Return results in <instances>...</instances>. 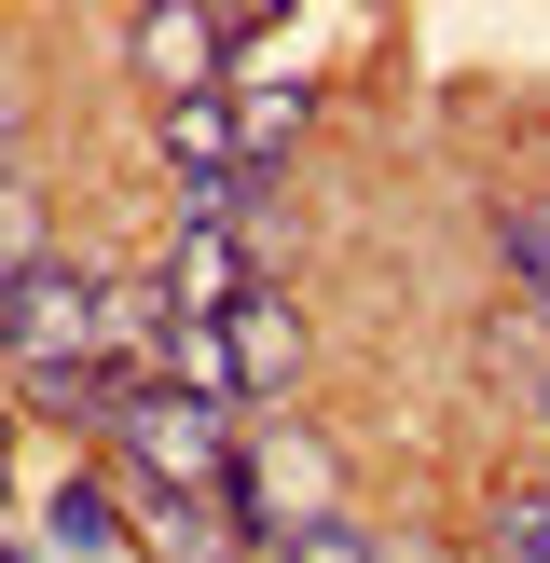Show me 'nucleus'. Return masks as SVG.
I'll return each mask as SVG.
<instances>
[{
    "instance_id": "1",
    "label": "nucleus",
    "mask_w": 550,
    "mask_h": 563,
    "mask_svg": "<svg viewBox=\"0 0 550 563\" xmlns=\"http://www.w3.org/2000/svg\"><path fill=\"white\" fill-rule=\"evenodd\" d=\"M110 454H124V482L138 495H220L234 509V412H207V399H179V385H124L110 399Z\"/></svg>"
},
{
    "instance_id": "6",
    "label": "nucleus",
    "mask_w": 550,
    "mask_h": 563,
    "mask_svg": "<svg viewBox=\"0 0 550 563\" xmlns=\"http://www.w3.org/2000/svg\"><path fill=\"white\" fill-rule=\"evenodd\" d=\"M165 165H179L193 192H234L248 165H234V97H179L165 110Z\"/></svg>"
},
{
    "instance_id": "9",
    "label": "nucleus",
    "mask_w": 550,
    "mask_h": 563,
    "mask_svg": "<svg viewBox=\"0 0 550 563\" xmlns=\"http://www.w3.org/2000/svg\"><path fill=\"white\" fill-rule=\"evenodd\" d=\"M495 563H550V495H495Z\"/></svg>"
},
{
    "instance_id": "3",
    "label": "nucleus",
    "mask_w": 550,
    "mask_h": 563,
    "mask_svg": "<svg viewBox=\"0 0 550 563\" xmlns=\"http://www.w3.org/2000/svg\"><path fill=\"white\" fill-rule=\"evenodd\" d=\"M124 522H138L165 563H248V550H262L234 509H220V495H138V482H124Z\"/></svg>"
},
{
    "instance_id": "5",
    "label": "nucleus",
    "mask_w": 550,
    "mask_h": 563,
    "mask_svg": "<svg viewBox=\"0 0 550 563\" xmlns=\"http://www.w3.org/2000/svg\"><path fill=\"white\" fill-rule=\"evenodd\" d=\"M220 344H234V399H289L302 385V330H289V302H234V317H220Z\"/></svg>"
},
{
    "instance_id": "11",
    "label": "nucleus",
    "mask_w": 550,
    "mask_h": 563,
    "mask_svg": "<svg viewBox=\"0 0 550 563\" xmlns=\"http://www.w3.org/2000/svg\"><path fill=\"white\" fill-rule=\"evenodd\" d=\"M275 563H385L358 522H302V537H275Z\"/></svg>"
},
{
    "instance_id": "7",
    "label": "nucleus",
    "mask_w": 550,
    "mask_h": 563,
    "mask_svg": "<svg viewBox=\"0 0 550 563\" xmlns=\"http://www.w3.org/2000/svg\"><path fill=\"white\" fill-rule=\"evenodd\" d=\"M482 357H495V385H509L522 412H550V317H537V302H509V317L482 330Z\"/></svg>"
},
{
    "instance_id": "8",
    "label": "nucleus",
    "mask_w": 550,
    "mask_h": 563,
    "mask_svg": "<svg viewBox=\"0 0 550 563\" xmlns=\"http://www.w3.org/2000/svg\"><path fill=\"white\" fill-rule=\"evenodd\" d=\"M55 550H110V537H124V495H110V482H55Z\"/></svg>"
},
{
    "instance_id": "2",
    "label": "nucleus",
    "mask_w": 550,
    "mask_h": 563,
    "mask_svg": "<svg viewBox=\"0 0 550 563\" xmlns=\"http://www.w3.org/2000/svg\"><path fill=\"white\" fill-rule=\"evenodd\" d=\"M234 302H262V247H248L234 220H179V247H165V317L220 330Z\"/></svg>"
},
{
    "instance_id": "4",
    "label": "nucleus",
    "mask_w": 550,
    "mask_h": 563,
    "mask_svg": "<svg viewBox=\"0 0 550 563\" xmlns=\"http://www.w3.org/2000/svg\"><path fill=\"white\" fill-rule=\"evenodd\" d=\"M124 42H138V69L165 82V110H179V97H220V42H234V27H220V14H193V0H179V14H138Z\"/></svg>"
},
{
    "instance_id": "10",
    "label": "nucleus",
    "mask_w": 550,
    "mask_h": 563,
    "mask_svg": "<svg viewBox=\"0 0 550 563\" xmlns=\"http://www.w3.org/2000/svg\"><path fill=\"white\" fill-rule=\"evenodd\" d=\"M42 262V207H28V179H0V289Z\"/></svg>"
}]
</instances>
